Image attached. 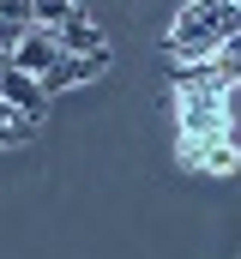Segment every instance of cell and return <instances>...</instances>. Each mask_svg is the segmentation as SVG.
<instances>
[{
	"label": "cell",
	"instance_id": "cell-1",
	"mask_svg": "<svg viewBox=\"0 0 241 259\" xmlns=\"http://www.w3.org/2000/svg\"><path fill=\"white\" fill-rule=\"evenodd\" d=\"M235 30H241V6H235V0H223V6L193 0V6H181V12H175V24H169L163 49H169L175 61H211Z\"/></svg>",
	"mask_w": 241,
	"mask_h": 259
},
{
	"label": "cell",
	"instance_id": "cell-2",
	"mask_svg": "<svg viewBox=\"0 0 241 259\" xmlns=\"http://www.w3.org/2000/svg\"><path fill=\"white\" fill-rule=\"evenodd\" d=\"M175 121H181V145H193V139H223V133H229V84H223V78H205V84L175 91Z\"/></svg>",
	"mask_w": 241,
	"mask_h": 259
},
{
	"label": "cell",
	"instance_id": "cell-3",
	"mask_svg": "<svg viewBox=\"0 0 241 259\" xmlns=\"http://www.w3.org/2000/svg\"><path fill=\"white\" fill-rule=\"evenodd\" d=\"M0 103H12V109L30 115V121L49 115V91H43V78H36V72H18L12 61L0 66Z\"/></svg>",
	"mask_w": 241,
	"mask_h": 259
},
{
	"label": "cell",
	"instance_id": "cell-4",
	"mask_svg": "<svg viewBox=\"0 0 241 259\" xmlns=\"http://www.w3.org/2000/svg\"><path fill=\"white\" fill-rule=\"evenodd\" d=\"M55 61H60V42H55V30H49V24H30V30H24V42L12 49V66H18V72H36V78H43Z\"/></svg>",
	"mask_w": 241,
	"mask_h": 259
},
{
	"label": "cell",
	"instance_id": "cell-5",
	"mask_svg": "<svg viewBox=\"0 0 241 259\" xmlns=\"http://www.w3.org/2000/svg\"><path fill=\"white\" fill-rule=\"evenodd\" d=\"M181 163H193V169H205V175H229V169H235V133L181 145Z\"/></svg>",
	"mask_w": 241,
	"mask_h": 259
},
{
	"label": "cell",
	"instance_id": "cell-6",
	"mask_svg": "<svg viewBox=\"0 0 241 259\" xmlns=\"http://www.w3.org/2000/svg\"><path fill=\"white\" fill-rule=\"evenodd\" d=\"M55 42L60 55H109V42H103V30L85 18V12H72L66 24H55Z\"/></svg>",
	"mask_w": 241,
	"mask_h": 259
},
{
	"label": "cell",
	"instance_id": "cell-7",
	"mask_svg": "<svg viewBox=\"0 0 241 259\" xmlns=\"http://www.w3.org/2000/svg\"><path fill=\"white\" fill-rule=\"evenodd\" d=\"M43 121H30V115H18L12 103H0V145H24V139H36Z\"/></svg>",
	"mask_w": 241,
	"mask_h": 259
},
{
	"label": "cell",
	"instance_id": "cell-8",
	"mask_svg": "<svg viewBox=\"0 0 241 259\" xmlns=\"http://www.w3.org/2000/svg\"><path fill=\"white\" fill-rule=\"evenodd\" d=\"M211 66H217V78H223L229 91L241 84V30L229 36V42H223V49H217V55H211Z\"/></svg>",
	"mask_w": 241,
	"mask_h": 259
},
{
	"label": "cell",
	"instance_id": "cell-9",
	"mask_svg": "<svg viewBox=\"0 0 241 259\" xmlns=\"http://www.w3.org/2000/svg\"><path fill=\"white\" fill-rule=\"evenodd\" d=\"M30 6H36V24H49V30H55V24H66V18L78 12L72 0H30Z\"/></svg>",
	"mask_w": 241,
	"mask_h": 259
},
{
	"label": "cell",
	"instance_id": "cell-10",
	"mask_svg": "<svg viewBox=\"0 0 241 259\" xmlns=\"http://www.w3.org/2000/svg\"><path fill=\"white\" fill-rule=\"evenodd\" d=\"M24 30H30V24H12V18H0V61H12V49L24 42Z\"/></svg>",
	"mask_w": 241,
	"mask_h": 259
},
{
	"label": "cell",
	"instance_id": "cell-11",
	"mask_svg": "<svg viewBox=\"0 0 241 259\" xmlns=\"http://www.w3.org/2000/svg\"><path fill=\"white\" fill-rule=\"evenodd\" d=\"M0 18H12V24H36V6H30V0H0Z\"/></svg>",
	"mask_w": 241,
	"mask_h": 259
},
{
	"label": "cell",
	"instance_id": "cell-12",
	"mask_svg": "<svg viewBox=\"0 0 241 259\" xmlns=\"http://www.w3.org/2000/svg\"><path fill=\"white\" fill-rule=\"evenodd\" d=\"M211 6H223V0H211Z\"/></svg>",
	"mask_w": 241,
	"mask_h": 259
},
{
	"label": "cell",
	"instance_id": "cell-13",
	"mask_svg": "<svg viewBox=\"0 0 241 259\" xmlns=\"http://www.w3.org/2000/svg\"><path fill=\"white\" fill-rule=\"evenodd\" d=\"M235 6H241V0H235Z\"/></svg>",
	"mask_w": 241,
	"mask_h": 259
}]
</instances>
